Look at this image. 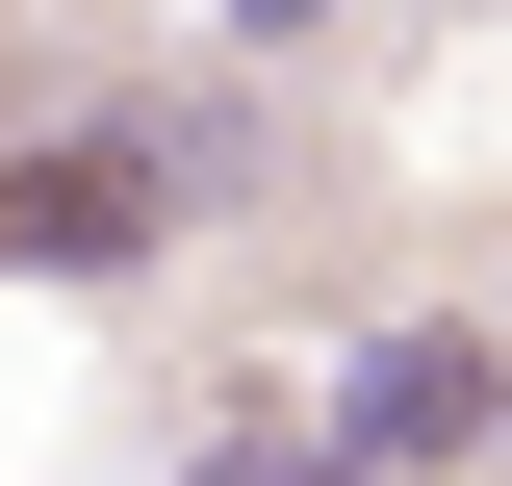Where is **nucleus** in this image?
<instances>
[{
	"instance_id": "obj_1",
	"label": "nucleus",
	"mask_w": 512,
	"mask_h": 486,
	"mask_svg": "<svg viewBox=\"0 0 512 486\" xmlns=\"http://www.w3.org/2000/svg\"><path fill=\"white\" fill-rule=\"evenodd\" d=\"M333 435H359L384 486H461L512 435V333H461V307H384L359 359H333Z\"/></svg>"
},
{
	"instance_id": "obj_3",
	"label": "nucleus",
	"mask_w": 512,
	"mask_h": 486,
	"mask_svg": "<svg viewBox=\"0 0 512 486\" xmlns=\"http://www.w3.org/2000/svg\"><path fill=\"white\" fill-rule=\"evenodd\" d=\"M231 26H256V52H308V26H333V0H231Z\"/></svg>"
},
{
	"instance_id": "obj_2",
	"label": "nucleus",
	"mask_w": 512,
	"mask_h": 486,
	"mask_svg": "<svg viewBox=\"0 0 512 486\" xmlns=\"http://www.w3.org/2000/svg\"><path fill=\"white\" fill-rule=\"evenodd\" d=\"M180 205H205L180 128H77V154H26V180H0V282H128Z\"/></svg>"
}]
</instances>
